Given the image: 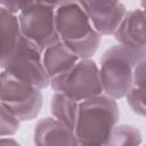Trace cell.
<instances>
[{"instance_id": "obj_18", "label": "cell", "mask_w": 146, "mask_h": 146, "mask_svg": "<svg viewBox=\"0 0 146 146\" xmlns=\"http://www.w3.org/2000/svg\"><path fill=\"white\" fill-rule=\"evenodd\" d=\"M0 146H21V144L11 137H2L0 138Z\"/></svg>"}, {"instance_id": "obj_11", "label": "cell", "mask_w": 146, "mask_h": 146, "mask_svg": "<svg viewBox=\"0 0 146 146\" xmlns=\"http://www.w3.org/2000/svg\"><path fill=\"white\" fill-rule=\"evenodd\" d=\"M80 58L63 42H57L43 50V65L50 81L67 74Z\"/></svg>"}, {"instance_id": "obj_16", "label": "cell", "mask_w": 146, "mask_h": 146, "mask_svg": "<svg viewBox=\"0 0 146 146\" xmlns=\"http://www.w3.org/2000/svg\"><path fill=\"white\" fill-rule=\"evenodd\" d=\"M21 125V121L2 104H0V138L15 135Z\"/></svg>"}, {"instance_id": "obj_2", "label": "cell", "mask_w": 146, "mask_h": 146, "mask_svg": "<svg viewBox=\"0 0 146 146\" xmlns=\"http://www.w3.org/2000/svg\"><path fill=\"white\" fill-rule=\"evenodd\" d=\"M120 116L115 99L100 95L79 103L74 133L80 145L105 146Z\"/></svg>"}, {"instance_id": "obj_19", "label": "cell", "mask_w": 146, "mask_h": 146, "mask_svg": "<svg viewBox=\"0 0 146 146\" xmlns=\"http://www.w3.org/2000/svg\"><path fill=\"white\" fill-rule=\"evenodd\" d=\"M79 146H84V145H80V144H79Z\"/></svg>"}, {"instance_id": "obj_3", "label": "cell", "mask_w": 146, "mask_h": 146, "mask_svg": "<svg viewBox=\"0 0 146 146\" xmlns=\"http://www.w3.org/2000/svg\"><path fill=\"white\" fill-rule=\"evenodd\" d=\"M146 59V49L121 44L108 48L100 58L99 74L103 94L113 99L123 98L130 89L136 66Z\"/></svg>"}, {"instance_id": "obj_13", "label": "cell", "mask_w": 146, "mask_h": 146, "mask_svg": "<svg viewBox=\"0 0 146 146\" xmlns=\"http://www.w3.org/2000/svg\"><path fill=\"white\" fill-rule=\"evenodd\" d=\"M145 63L146 59H143L135 68L133 80L130 89L124 96L127 103L131 111L144 117L146 113L145 107Z\"/></svg>"}, {"instance_id": "obj_5", "label": "cell", "mask_w": 146, "mask_h": 146, "mask_svg": "<svg viewBox=\"0 0 146 146\" xmlns=\"http://www.w3.org/2000/svg\"><path fill=\"white\" fill-rule=\"evenodd\" d=\"M49 87L78 103L103 95L99 67L91 58H80L67 74L50 81Z\"/></svg>"}, {"instance_id": "obj_8", "label": "cell", "mask_w": 146, "mask_h": 146, "mask_svg": "<svg viewBox=\"0 0 146 146\" xmlns=\"http://www.w3.org/2000/svg\"><path fill=\"white\" fill-rule=\"evenodd\" d=\"M92 27L100 35H113L123 19L127 8L117 1H79Z\"/></svg>"}, {"instance_id": "obj_15", "label": "cell", "mask_w": 146, "mask_h": 146, "mask_svg": "<svg viewBox=\"0 0 146 146\" xmlns=\"http://www.w3.org/2000/svg\"><path fill=\"white\" fill-rule=\"evenodd\" d=\"M143 141L141 133L132 124H116L105 146H140Z\"/></svg>"}, {"instance_id": "obj_9", "label": "cell", "mask_w": 146, "mask_h": 146, "mask_svg": "<svg viewBox=\"0 0 146 146\" xmlns=\"http://www.w3.org/2000/svg\"><path fill=\"white\" fill-rule=\"evenodd\" d=\"M145 18V11L141 8L127 10L123 19L113 33L119 44L133 49H146Z\"/></svg>"}, {"instance_id": "obj_7", "label": "cell", "mask_w": 146, "mask_h": 146, "mask_svg": "<svg viewBox=\"0 0 146 146\" xmlns=\"http://www.w3.org/2000/svg\"><path fill=\"white\" fill-rule=\"evenodd\" d=\"M2 70L40 90L50 84L43 65V50L24 36Z\"/></svg>"}, {"instance_id": "obj_12", "label": "cell", "mask_w": 146, "mask_h": 146, "mask_svg": "<svg viewBox=\"0 0 146 146\" xmlns=\"http://www.w3.org/2000/svg\"><path fill=\"white\" fill-rule=\"evenodd\" d=\"M21 39L18 16L0 6V71L15 52Z\"/></svg>"}, {"instance_id": "obj_10", "label": "cell", "mask_w": 146, "mask_h": 146, "mask_svg": "<svg viewBox=\"0 0 146 146\" xmlns=\"http://www.w3.org/2000/svg\"><path fill=\"white\" fill-rule=\"evenodd\" d=\"M33 143L35 146H79L74 131L54 117H43L36 122Z\"/></svg>"}, {"instance_id": "obj_20", "label": "cell", "mask_w": 146, "mask_h": 146, "mask_svg": "<svg viewBox=\"0 0 146 146\" xmlns=\"http://www.w3.org/2000/svg\"><path fill=\"white\" fill-rule=\"evenodd\" d=\"M140 146H144V145H140Z\"/></svg>"}, {"instance_id": "obj_6", "label": "cell", "mask_w": 146, "mask_h": 146, "mask_svg": "<svg viewBox=\"0 0 146 146\" xmlns=\"http://www.w3.org/2000/svg\"><path fill=\"white\" fill-rule=\"evenodd\" d=\"M0 104L8 108L21 122L35 119L42 107V94L9 74L0 71Z\"/></svg>"}, {"instance_id": "obj_17", "label": "cell", "mask_w": 146, "mask_h": 146, "mask_svg": "<svg viewBox=\"0 0 146 146\" xmlns=\"http://www.w3.org/2000/svg\"><path fill=\"white\" fill-rule=\"evenodd\" d=\"M30 1H17V0H10V1H0V6H2L5 9L10 11L14 15H19L22 10H24L29 6Z\"/></svg>"}, {"instance_id": "obj_14", "label": "cell", "mask_w": 146, "mask_h": 146, "mask_svg": "<svg viewBox=\"0 0 146 146\" xmlns=\"http://www.w3.org/2000/svg\"><path fill=\"white\" fill-rule=\"evenodd\" d=\"M79 103L60 92H54L50 102V112L52 117L64 123L74 131L78 119Z\"/></svg>"}, {"instance_id": "obj_1", "label": "cell", "mask_w": 146, "mask_h": 146, "mask_svg": "<svg viewBox=\"0 0 146 146\" xmlns=\"http://www.w3.org/2000/svg\"><path fill=\"white\" fill-rule=\"evenodd\" d=\"M56 31L59 41L79 58H91L102 42L79 1H57Z\"/></svg>"}, {"instance_id": "obj_4", "label": "cell", "mask_w": 146, "mask_h": 146, "mask_svg": "<svg viewBox=\"0 0 146 146\" xmlns=\"http://www.w3.org/2000/svg\"><path fill=\"white\" fill-rule=\"evenodd\" d=\"M56 6L57 1H30L18 15L22 36L42 50L59 42L55 21Z\"/></svg>"}]
</instances>
